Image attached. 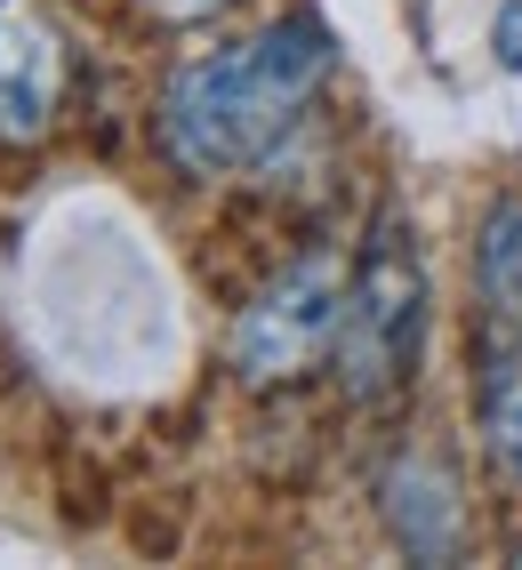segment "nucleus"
I'll use <instances>...</instances> for the list:
<instances>
[{"label":"nucleus","instance_id":"nucleus-9","mask_svg":"<svg viewBox=\"0 0 522 570\" xmlns=\"http://www.w3.org/2000/svg\"><path fill=\"white\" fill-rule=\"evenodd\" d=\"M145 17H161V24H201V17H226L234 0H137Z\"/></svg>","mask_w":522,"mask_h":570},{"label":"nucleus","instance_id":"nucleus-8","mask_svg":"<svg viewBox=\"0 0 522 570\" xmlns=\"http://www.w3.org/2000/svg\"><path fill=\"white\" fill-rule=\"evenodd\" d=\"M491 49H499L506 72H522V0H506V9L491 17Z\"/></svg>","mask_w":522,"mask_h":570},{"label":"nucleus","instance_id":"nucleus-1","mask_svg":"<svg viewBox=\"0 0 522 570\" xmlns=\"http://www.w3.org/2000/svg\"><path fill=\"white\" fill-rule=\"evenodd\" d=\"M338 65L322 17H274L266 32H249L234 49H209L161 89V154L185 177H242L297 129Z\"/></svg>","mask_w":522,"mask_h":570},{"label":"nucleus","instance_id":"nucleus-3","mask_svg":"<svg viewBox=\"0 0 522 570\" xmlns=\"http://www.w3.org/2000/svg\"><path fill=\"white\" fill-rule=\"evenodd\" d=\"M346 282H354V265L338 249L289 257L234 322V370L249 377V386H289V377H306L329 346H338Z\"/></svg>","mask_w":522,"mask_h":570},{"label":"nucleus","instance_id":"nucleus-10","mask_svg":"<svg viewBox=\"0 0 522 570\" xmlns=\"http://www.w3.org/2000/svg\"><path fill=\"white\" fill-rule=\"evenodd\" d=\"M514 562H522V547H514Z\"/></svg>","mask_w":522,"mask_h":570},{"label":"nucleus","instance_id":"nucleus-4","mask_svg":"<svg viewBox=\"0 0 522 570\" xmlns=\"http://www.w3.org/2000/svg\"><path fill=\"white\" fill-rule=\"evenodd\" d=\"M65 105V41L41 0H0V145H41Z\"/></svg>","mask_w":522,"mask_h":570},{"label":"nucleus","instance_id":"nucleus-2","mask_svg":"<svg viewBox=\"0 0 522 570\" xmlns=\"http://www.w3.org/2000/svg\"><path fill=\"white\" fill-rule=\"evenodd\" d=\"M418 346H426V257H418L410 217L378 209L362 234V257H354L329 362H338V386L362 410H378L418 377Z\"/></svg>","mask_w":522,"mask_h":570},{"label":"nucleus","instance_id":"nucleus-7","mask_svg":"<svg viewBox=\"0 0 522 570\" xmlns=\"http://www.w3.org/2000/svg\"><path fill=\"white\" fill-rule=\"evenodd\" d=\"M474 282H482V314L522 330V202H491L474 242Z\"/></svg>","mask_w":522,"mask_h":570},{"label":"nucleus","instance_id":"nucleus-5","mask_svg":"<svg viewBox=\"0 0 522 570\" xmlns=\"http://www.w3.org/2000/svg\"><path fill=\"white\" fill-rule=\"evenodd\" d=\"M378 514L394 530V547L410 562H451L466 539V507H459V474L434 459V450H394L378 474Z\"/></svg>","mask_w":522,"mask_h":570},{"label":"nucleus","instance_id":"nucleus-6","mask_svg":"<svg viewBox=\"0 0 522 570\" xmlns=\"http://www.w3.org/2000/svg\"><path fill=\"white\" fill-rule=\"evenodd\" d=\"M474 426L491 466L522 490V330L491 314H482V337H474Z\"/></svg>","mask_w":522,"mask_h":570}]
</instances>
